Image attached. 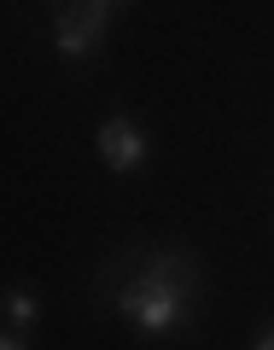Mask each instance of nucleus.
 <instances>
[{"label":"nucleus","mask_w":274,"mask_h":350,"mask_svg":"<svg viewBox=\"0 0 274 350\" xmlns=\"http://www.w3.org/2000/svg\"><path fill=\"white\" fill-rule=\"evenodd\" d=\"M0 315L12 321V333H29L41 321V298L29 286H12V292H0Z\"/></svg>","instance_id":"nucleus-4"},{"label":"nucleus","mask_w":274,"mask_h":350,"mask_svg":"<svg viewBox=\"0 0 274 350\" xmlns=\"http://www.w3.org/2000/svg\"><path fill=\"white\" fill-rule=\"evenodd\" d=\"M193 292H199L193 257H181V251H152L146 269L123 286L117 315H123L128 327H140V333L163 338V333H181V327L193 321Z\"/></svg>","instance_id":"nucleus-1"},{"label":"nucleus","mask_w":274,"mask_h":350,"mask_svg":"<svg viewBox=\"0 0 274 350\" xmlns=\"http://www.w3.org/2000/svg\"><path fill=\"white\" fill-rule=\"evenodd\" d=\"M100 158H105V170H117V175H135L140 163H146V129L135 123V117H105L100 123Z\"/></svg>","instance_id":"nucleus-2"},{"label":"nucleus","mask_w":274,"mask_h":350,"mask_svg":"<svg viewBox=\"0 0 274 350\" xmlns=\"http://www.w3.org/2000/svg\"><path fill=\"white\" fill-rule=\"evenodd\" d=\"M0 350H29V338H24V333H12V327H6V333H0Z\"/></svg>","instance_id":"nucleus-5"},{"label":"nucleus","mask_w":274,"mask_h":350,"mask_svg":"<svg viewBox=\"0 0 274 350\" xmlns=\"http://www.w3.org/2000/svg\"><path fill=\"white\" fill-rule=\"evenodd\" d=\"M105 41V6H70V12L59 18V29H53V47L64 53V59H87V53H100Z\"/></svg>","instance_id":"nucleus-3"},{"label":"nucleus","mask_w":274,"mask_h":350,"mask_svg":"<svg viewBox=\"0 0 274 350\" xmlns=\"http://www.w3.org/2000/svg\"><path fill=\"white\" fill-rule=\"evenodd\" d=\"M251 350H274V327H262V333H257V345H251Z\"/></svg>","instance_id":"nucleus-6"},{"label":"nucleus","mask_w":274,"mask_h":350,"mask_svg":"<svg viewBox=\"0 0 274 350\" xmlns=\"http://www.w3.org/2000/svg\"><path fill=\"white\" fill-rule=\"evenodd\" d=\"M94 6H105V12H111V6H117V0H94Z\"/></svg>","instance_id":"nucleus-7"}]
</instances>
